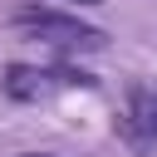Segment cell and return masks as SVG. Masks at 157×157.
<instances>
[{
    "mask_svg": "<svg viewBox=\"0 0 157 157\" xmlns=\"http://www.w3.org/2000/svg\"><path fill=\"white\" fill-rule=\"evenodd\" d=\"M15 29H25V34H34V39H49V44H64V49H103L108 44V34L103 29H93V25H78V20H69V15H54V10H15Z\"/></svg>",
    "mask_w": 157,
    "mask_h": 157,
    "instance_id": "cell-1",
    "label": "cell"
},
{
    "mask_svg": "<svg viewBox=\"0 0 157 157\" xmlns=\"http://www.w3.org/2000/svg\"><path fill=\"white\" fill-rule=\"evenodd\" d=\"M128 118L142 128L147 142H157V88L152 83H132L128 88Z\"/></svg>",
    "mask_w": 157,
    "mask_h": 157,
    "instance_id": "cell-2",
    "label": "cell"
},
{
    "mask_svg": "<svg viewBox=\"0 0 157 157\" xmlns=\"http://www.w3.org/2000/svg\"><path fill=\"white\" fill-rule=\"evenodd\" d=\"M44 69H29V64H10L5 69V93L10 98H39L44 93Z\"/></svg>",
    "mask_w": 157,
    "mask_h": 157,
    "instance_id": "cell-3",
    "label": "cell"
},
{
    "mask_svg": "<svg viewBox=\"0 0 157 157\" xmlns=\"http://www.w3.org/2000/svg\"><path fill=\"white\" fill-rule=\"evenodd\" d=\"M44 78H49V83H64V88H93V83H98L93 74H83V69H69V64H59V69H49Z\"/></svg>",
    "mask_w": 157,
    "mask_h": 157,
    "instance_id": "cell-4",
    "label": "cell"
},
{
    "mask_svg": "<svg viewBox=\"0 0 157 157\" xmlns=\"http://www.w3.org/2000/svg\"><path fill=\"white\" fill-rule=\"evenodd\" d=\"M113 132H118V137H123L128 147H147V137H142V128H137V123H132L128 113H123V118H113Z\"/></svg>",
    "mask_w": 157,
    "mask_h": 157,
    "instance_id": "cell-5",
    "label": "cell"
},
{
    "mask_svg": "<svg viewBox=\"0 0 157 157\" xmlns=\"http://www.w3.org/2000/svg\"><path fill=\"white\" fill-rule=\"evenodd\" d=\"M78 5H98V0H78Z\"/></svg>",
    "mask_w": 157,
    "mask_h": 157,
    "instance_id": "cell-6",
    "label": "cell"
}]
</instances>
